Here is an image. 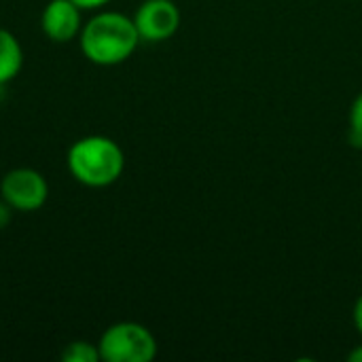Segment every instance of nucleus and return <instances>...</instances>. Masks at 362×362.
<instances>
[{
  "instance_id": "nucleus-1",
  "label": "nucleus",
  "mask_w": 362,
  "mask_h": 362,
  "mask_svg": "<svg viewBox=\"0 0 362 362\" xmlns=\"http://www.w3.org/2000/svg\"><path fill=\"white\" fill-rule=\"evenodd\" d=\"M134 17L119 11H100L83 23L78 45L83 55L95 66H119L127 62L140 45Z\"/></svg>"
},
{
  "instance_id": "nucleus-2",
  "label": "nucleus",
  "mask_w": 362,
  "mask_h": 362,
  "mask_svg": "<svg viewBox=\"0 0 362 362\" xmlns=\"http://www.w3.org/2000/svg\"><path fill=\"white\" fill-rule=\"evenodd\" d=\"M66 165L78 185L104 189L121 178L125 170V153L112 138L93 134L78 138L68 148Z\"/></svg>"
},
{
  "instance_id": "nucleus-3",
  "label": "nucleus",
  "mask_w": 362,
  "mask_h": 362,
  "mask_svg": "<svg viewBox=\"0 0 362 362\" xmlns=\"http://www.w3.org/2000/svg\"><path fill=\"white\" fill-rule=\"evenodd\" d=\"M98 350L104 362H151L157 356V339L144 325L125 320L100 335Z\"/></svg>"
},
{
  "instance_id": "nucleus-4",
  "label": "nucleus",
  "mask_w": 362,
  "mask_h": 362,
  "mask_svg": "<svg viewBox=\"0 0 362 362\" xmlns=\"http://www.w3.org/2000/svg\"><path fill=\"white\" fill-rule=\"evenodd\" d=\"M0 197L15 212H36L49 199V182L47 178L32 168H15L8 170L0 180Z\"/></svg>"
},
{
  "instance_id": "nucleus-5",
  "label": "nucleus",
  "mask_w": 362,
  "mask_h": 362,
  "mask_svg": "<svg viewBox=\"0 0 362 362\" xmlns=\"http://www.w3.org/2000/svg\"><path fill=\"white\" fill-rule=\"evenodd\" d=\"M134 23L142 40L163 42L180 28V8L174 0H142Z\"/></svg>"
},
{
  "instance_id": "nucleus-6",
  "label": "nucleus",
  "mask_w": 362,
  "mask_h": 362,
  "mask_svg": "<svg viewBox=\"0 0 362 362\" xmlns=\"http://www.w3.org/2000/svg\"><path fill=\"white\" fill-rule=\"evenodd\" d=\"M83 8H78L72 0H49L40 13V30L42 34L62 45L74 40L83 30Z\"/></svg>"
},
{
  "instance_id": "nucleus-7",
  "label": "nucleus",
  "mask_w": 362,
  "mask_h": 362,
  "mask_svg": "<svg viewBox=\"0 0 362 362\" xmlns=\"http://www.w3.org/2000/svg\"><path fill=\"white\" fill-rule=\"evenodd\" d=\"M23 66V49L13 32L0 28V85L11 83Z\"/></svg>"
},
{
  "instance_id": "nucleus-8",
  "label": "nucleus",
  "mask_w": 362,
  "mask_h": 362,
  "mask_svg": "<svg viewBox=\"0 0 362 362\" xmlns=\"http://www.w3.org/2000/svg\"><path fill=\"white\" fill-rule=\"evenodd\" d=\"M62 361L64 362H98L100 358V350L98 344H89V341H72L64 348L62 352Z\"/></svg>"
},
{
  "instance_id": "nucleus-9",
  "label": "nucleus",
  "mask_w": 362,
  "mask_h": 362,
  "mask_svg": "<svg viewBox=\"0 0 362 362\" xmlns=\"http://www.w3.org/2000/svg\"><path fill=\"white\" fill-rule=\"evenodd\" d=\"M348 140L354 148H362V93L350 106V127H348Z\"/></svg>"
},
{
  "instance_id": "nucleus-10",
  "label": "nucleus",
  "mask_w": 362,
  "mask_h": 362,
  "mask_svg": "<svg viewBox=\"0 0 362 362\" xmlns=\"http://www.w3.org/2000/svg\"><path fill=\"white\" fill-rule=\"evenodd\" d=\"M13 208L0 197V231L4 229V227H8V223H11V218H13Z\"/></svg>"
},
{
  "instance_id": "nucleus-11",
  "label": "nucleus",
  "mask_w": 362,
  "mask_h": 362,
  "mask_svg": "<svg viewBox=\"0 0 362 362\" xmlns=\"http://www.w3.org/2000/svg\"><path fill=\"white\" fill-rule=\"evenodd\" d=\"M78 8H83V11H95V8H102V6H106L108 2H112V0H72Z\"/></svg>"
},
{
  "instance_id": "nucleus-12",
  "label": "nucleus",
  "mask_w": 362,
  "mask_h": 362,
  "mask_svg": "<svg viewBox=\"0 0 362 362\" xmlns=\"http://www.w3.org/2000/svg\"><path fill=\"white\" fill-rule=\"evenodd\" d=\"M354 327H356V331L362 335V295L356 299V303H354Z\"/></svg>"
},
{
  "instance_id": "nucleus-13",
  "label": "nucleus",
  "mask_w": 362,
  "mask_h": 362,
  "mask_svg": "<svg viewBox=\"0 0 362 362\" xmlns=\"http://www.w3.org/2000/svg\"><path fill=\"white\" fill-rule=\"evenodd\" d=\"M350 362H362V346H356L350 354H348Z\"/></svg>"
}]
</instances>
